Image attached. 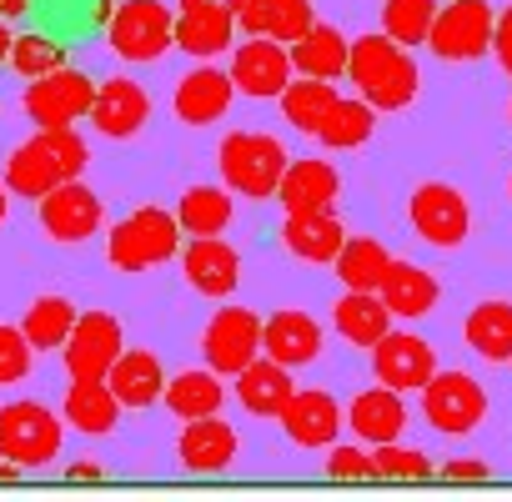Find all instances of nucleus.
<instances>
[{
	"label": "nucleus",
	"instance_id": "nucleus-1",
	"mask_svg": "<svg viewBox=\"0 0 512 502\" xmlns=\"http://www.w3.org/2000/svg\"><path fill=\"white\" fill-rule=\"evenodd\" d=\"M91 166V146L71 131V126H41L31 141H21L6 161V191L41 201L46 191H56L61 181H76Z\"/></svg>",
	"mask_w": 512,
	"mask_h": 502
},
{
	"label": "nucleus",
	"instance_id": "nucleus-2",
	"mask_svg": "<svg viewBox=\"0 0 512 502\" xmlns=\"http://www.w3.org/2000/svg\"><path fill=\"white\" fill-rule=\"evenodd\" d=\"M347 81L357 86V96H362L367 106H377V111H402V106L417 101L422 71H417V61L407 56V46H397L387 31H377V36L352 41Z\"/></svg>",
	"mask_w": 512,
	"mask_h": 502
},
{
	"label": "nucleus",
	"instance_id": "nucleus-3",
	"mask_svg": "<svg viewBox=\"0 0 512 502\" xmlns=\"http://www.w3.org/2000/svg\"><path fill=\"white\" fill-rule=\"evenodd\" d=\"M181 221L166 206H136L131 216H121L106 236V262L116 272H151L161 262H171L181 251Z\"/></svg>",
	"mask_w": 512,
	"mask_h": 502
},
{
	"label": "nucleus",
	"instance_id": "nucleus-4",
	"mask_svg": "<svg viewBox=\"0 0 512 502\" xmlns=\"http://www.w3.org/2000/svg\"><path fill=\"white\" fill-rule=\"evenodd\" d=\"M216 166H221V181L226 191L236 196H251V201H267L277 196L282 186V171H287V146L267 131H231L216 151Z\"/></svg>",
	"mask_w": 512,
	"mask_h": 502
},
{
	"label": "nucleus",
	"instance_id": "nucleus-5",
	"mask_svg": "<svg viewBox=\"0 0 512 502\" xmlns=\"http://www.w3.org/2000/svg\"><path fill=\"white\" fill-rule=\"evenodd\" d=\"M106 46L121 61H161L176 46V16L161 0H126L121 11L106 16Z\"/></svg>",
	"mask_w": 512,
	"mask_h": 502
},
{
	"label": "nucleus",
	"instance_id": "nucleus-6",
	"mask_svg": "<svg viewBox=\"0 0 512 502\" xmlns=\"http://www.w3.org/2000/svg\"><path fill=\"white\" fill-rule=\"evenodd\" d=\"M61 452V417L41 402L0 407V457L16 467H46Z\"/></svg>",
	"mask_w": 512,
	"mask_h": 502
},
{
	"label": "nucleus",
	"instance_id": "nucleus-7",
	"mask_svg": "<svg viewBox=\"0 0 512 502\" xmlns=\"http://www.w3.org/2000/svg\"><path fill=\"white\" fill-rule=\"evenodd\" d=\"M492 26L497 16L487 0H452V6H437L427 46L437 61H477L492 51Z\"/></svg>",
	"mask_w": 512,
	"mask_h": 502
},
{
	"label": "nucleus",
	"instance_id": "nucleus-8",
	"mask_svg": "<svg viewBox=\"0 0 512 502\" xmlns=\"http://www.w3.org/2000/svg\"><path fill=\"white\" fill-rule=\"evenodd\" d=\"M422 417L442 437H467L487 417V392L467 372H432V382L422 387Z\"/></svg>",
	"mask_w": 512,
	"mask_h": 502
},
{
	"label": "nucleus",
	"instance_id": "nucleus-9",
	"mask_svg": "<svg viewBox=\"0 0 512 502\" xmlns=\"http://www.w3.org/2000/svg\"><path fill=\"white\" fill-rule=\"evenodd\" d=\"M407 216H412V231H417L427 246H437V251L462 246L467 231H472V206H467V196H462L457 186H447V181L417 186L412 201H407Z\"/></svg>",
	"mask_w": 512,
	"mask_h": 502
},
{
	"label": "nucleus",
	"instance_id": "nucleus-10",
	"mask_svg": "<svg viewBox=\"0 0 512 502\" xmlns=\"http://www.w3.org/2000/svg\"><path fill=\"white\" fill-rule=\"evenodd\" d=\"M91 101H96V81H86L81 71L71 66H56L46 76H36L21 96L26 116L36 126H76L81 116H91Z\"/></svg>",
	"mask_w": 512,
	"mask_h": 502
},
{
	"label": "nucleus",
	"instance_id": "nucleus-11",
	"mask_svg": "<svg viewBox=\"0 0 512 502\" xmlns=\"http://www.w3.org/2000/svg\"><path fill=\"white\" fill-rule=\"evenodd\" d=\"M121 322L111 312H81L66 347H61V362L71 372V382H106L111 362L121 357Z\"/></svg>",
	"mask_w": 512,
	"mask_h": 502
},
{
	"label": "nucleus",
	"instance_id": "nucleus-12",
	"mask_svg": "<svg viewBox=\"0 0 512 502\" xmlns=\"http://www.w3.org/2000/svg\"><path fill=\"white\" fill-rule=\"evenodd\" d=\"M201 352H206L211 372L236 377L246 362L262 357V317L246 312V307H221L201 332Z\"/></svg>",
	"mask_w": 512,
	"mask_h": 502
},
{
	"label": "nucleus",
	"instance_id": "nucleus-13",
	"mask_svg": "<svg viewBox=\"0 0 512 502\" xmlns=\"http://www.w3.org/2000/svg\"><path fill=\"white\" fill-rule=\"evenodd\" d=\"M101 196L91 191V186H81V176L76 181H61L56 191H46L41 201H36V221H41V231L51 236V241H66V246H81V241H91L96 231H101Z\"/></svg>",
	"mask_w": 512,
	"mask_h": 502
},
{
	"label": "nucleus",
	"instance_id": "nucleus-14",
	"mask_svg": "<svg viewBox=\"0 0 512 502\" xmlns=\"http://www.w3.org/2000/svg\"><path fill=\"white\" fill-rule=\"evenodd\" d=\"M292 81V51H282V41L272 36H246V46H236L231 61V86L251 101H272L282 96Z\"/></svg>",
	"mask_w": 512,
	"mask_h": 502
},
{
	"label": "nucleus",
	"instance_id": "nucleus-15",
	"mask_svg": "<svg viewBox=\"0 0 512 502\" xmlns=\"http://www.w3.org/2000/svg\"><path fill=\"white\" fill-rule=\"evenodd\" d=\"M372 372L392 392H422L432 382V372H437V352L417 332H387L372 347Z\"/></svg>",
	"mask_w": 512,
	"mask_h": 502
},
{
	"label": "nucleus",
	"instance_id": "nucleus-16",
	"mask_svg": "<svg viewBox=\"0 0 512 502\" xmlns=\"http://www.w3.org/2000/svg\"><path fill=\"white\" fill-rule=\"evenodd\" d=\"M181 272H186V287L196 297H231L236 282H241V257L236 246H226L221 236H191V246H181Z\"/></svg>",
	"mask_w": 512,
	"mask_h": 502
},
{
	"label": "nucleus",
	"instance_id": "nucleus-17",
	"mask_svg": "<svg viewBox=\"0 0 512 502\" xmlns=\"http://www.w3.org/2000/svg\"><path fill=\"white\" fill-rule=\"evenodd\" d=\"M236 36V11L216 6V0H181L176 11V46L196 61L206 56H221Z\"/></svg>",
	"mask_w": 512,
	"mask_h": 502
},
{
	"label": "nucleus",
	"instance_id": "nucleus-18",
	"mask_svg": "<svg viewBox=\"0 0 512 502\" xmlns=\"http://www.w3.org/2000/svg\"><path fill=\"white\" fill-rule=\"evenodd\" d=\"M146 116H151V96H146L136 81L116 76V81H101V86H96L91 126H96L101 136H111V141H131V136L146 126Z\"/></svg>",
	"mask_w": 512,
	"mask_h": 502
},
{
	"label": "nucleus",
	"instance_id": "nucleus-19",
	"mask_svg": "<svg viewBox=\"0 0 512 502\" xmlns=\"http://www.w3.org/2000/svg\"><path fill=\"white\" fill-rule=\"evenodd\" d=\"M282 241H287V251H292L297 262L332 267L337 251H342V241H347V226L332 216V206H327V211H292V216L282 221Z\"/></svg>",
	"mask_w": 512,
	"mask_h": 502
},
{
	"label": "nucleus",
	"instance_id": "nucleus-20",
	"mask_svg": "<svg viewBox=\"0 0 512 502\" xmlns=\"http://www.w3.org/2000/svg\"><path fill=\"white\" fill-rule=\"evenodd\" d=\"M282 427L297 447H332L337 432H342V407H337L332 392L307 387V392H292V402L282 412Z\"/></svg>",
	"mask_w": 512,
	"mask_h": 502
},
{
	"label": "nucleus",
	"instance_id": "nucleus-21",
	"mask_svg": "<svg viewBox=\"0 0 512 502\" xmlns=\"http://www.w3.org/2000/svg\"><path fill=\"white\" fill-rule=\"evenodd\" d=\"M337 191H342V176H337V166H332V161H322V156L287 161L282 186H277V196H282V211H287V216H292V211H327V206L337 201Z\"/></svg>",
	"mask_w": 512,
	"mask_h": 502
},
{
	"label": "nucleus",
	"instance_id": "nucleus-22",
	"mask_svg": "<svg viewBox=\"0 0 512 502\" xmlns=\"http://www.w3.org/2000/svg\"><path fill=\"white\" fill-rule=\"evenodd\" d=\"M236 432L211 412V417H191L186 422V432H181V442H176V452H181V467L186 472H201V477H211V472H226L231 462H236Z\"/></svg>",
	"mask_w": 512,
	"mask_h": 502
},
{
	"label": "nucleus",
	"instance_id": "nucleus-23",
	"mask_svg": "<svg viewBox=\"0 0 512 502\" xmlns=\"http://www.w3.org/2000/svg\"><path fill=\"white\" fill-rule=\"evenodd\" d=\"M297 382H292V367L272 362V357H256L236 372V397L251 417H282L287 402H292Z\"/></svg>",
	"mask_w": 512,
	"mask_h": 502
},
{
	"label": "nucleus",
	"instance_id": "nucleus-24",
	"mask_svg": "<svg viewBox=\"0 0 512 502\" xmlns=\"http://www.w3.org/2000/svg\"><path fill=\"white\" fill-rule=\"evenodd\" d=\"M231 96H236L231 71L201 66V71H191V76L176 81V116L186 126H211V121H221L231 111Z\"/></svg>",
	"mask_w": 512,
	"mask_h": 502
},
{
	"label": "nucleus",
	"instance_id": "nucleus-25",
	"mask_svg": "<svg viewBox=\"0 0 512 502\" xmlns=\"http://www.w3.org/2000/svg\"><path fill=\"white\" fill-rule=\"evenodd\" d=\"M236 21H241L246 36H272L282 46H292L297 36H307L317 26L312 0H246L236 11Z\"/></svg>",
	"mask_w": 512,
	"mask_h": 502
},
{
	"label": "nucleus",
	"instance_id": "nucleus-26",
	"mask_svg": "<svg viewBox=\"0 0 512 502\" xmlns=\"http://www.w3.org/2000/svg\"><path fill=\"white\" fill-rule=\"evenodd\" d=\"M262 352L282 367H307L322 352V327L307 312H277L262 322Z\"/></svg>",
	"mask_w": 512,
	"mask_h": 502
},
{
	"label": "nucleus",
	"instance_id": "nucleus-27",
	"mask_svg": "<svg viewBox=\"0 0 512 502\" xmlns=\"http://www.w3.org/2000/svg\"><path fill=\"white\" fill-rule=\"evenodd\" d=\"M106 387L116 392V402L121 407H151V402H161V392H166V367H161V357L156 352H121L116 362H111V372H106Z\"/></svg>",
	"mask_w": 512,
	"mask_h": 502
},
{
	"label": "nucleus",
	"instance_id": "nucleus-28",
	"mask_svg": "<svg viewBox=\"0 0 512 502\" xmlns=\"http://www.w3.org/2000/svg\"><path fill=\"white\" fill-rule=\"evenodd\" d=\"M347 422H352V432L362 437V442H397L402 432H407V407H402V392H392V387H367V392H357L352 397V407H347Z\"/></svg>",
	"mask_w": 512,
	"mask_h": 502
},
{
	"label": "nucleus",
	"instance_id": "nucleus-29",
	"mask_svg": "<svg viewBox=\"0 0 512 502\" xmlns=\"http://www.w3.org/2000/svg\"><path fill=\"white\" fill-rule=\"evenodd\" d=\"M437 277L432 272H422V267H412V262H397L392 257V267H387V277H382V287H377V297L387 302V312L392 317H402V322H417V317H427L432 307H437Z\"/></svg>",
	"mask_w": 512,
	"mask_h": 502
},
{
	"label": "nucleus",
	"instance_id": "nucleus-30",
	"mask_svg": "<svg viewBox=\"0 0 512 502\" xmlns=\"http://www.w3.org/2000/svg\"><path fill=\"white\" fill-rule=\"evenodd\" d=\"M332 327H337L342 342L372 352V347L392 332V312H387V302H382L377 292H347V297L332 307Z\"/></svg>",
	"mask_w": 512,
	"mask_h": 502
},
{
	"label": "nucleus",
	"instance_id": "nucleus-31",
	"mask_svg": "<svg viewBox=\"0 0 512 502\" xmlns=\"http://www.w3.org/2000/svg\"><path fill=\"white\" fill-rule=\"evenodd\" d=\"M347 56H352V41L337 26H312L307 36L292 41V71H302V76L337 81V76H347Z\"/></svg>",
	"mask_w": 512,
	"mask_h": 502
},
{
	"label": "nucleus",
	"instance_id": "nucleus-32",
	"mask_svg": "<svg viewBox=\"0 0 512 502\" xmlns=\"http://www.w3.org/2000/svg\"><path fill=\"white\" fill-rule=\"evenodd\" d=\"M462 337L482 362H512V302H477L462 322Z\"/></svg>",
	"mask_w": 512,
	"mask_h": 502
},
{
	"label": "nucleus",
	"instance_id": "nucleus-33",
	"mask_svg": "<svg viewBox=\"0 0 512 502\" xmlns=\"http://www.w3.org/2000/svg\"><path fill=\"white\" fill-rule=\"evenodd\" d=\"M332 267H337V277H342L347 292H377L382 277H387V267H392V251L377 236H347Z\"/></svg>",
	"mask_w": 512,
	"mask_h": 502
},
{
	"label": "nucleus",
	"instance_id": "nucleus-34",
	"mask_svg": "<svg viewBox=\"0 0 512 502\" xmlns=\"http://www.w3.org/2000/svg\"><path fill=\"white\" fill-rule=\"evenodd\" d=\"M372 131H377V106H367L362 96H337L317 126V141L332 151H352V146H367Z\"/></svg>",
	"mask_w": 512,
	"mask_h": 502
},
{
	"label": "nucleus",
	"instance_id": "nucleus-35",
	"mask_svg": "<svg viewBox=\"0 0 512 502\" xmlns=\"http://www.w3.org/2000/svg\"><path fill=\"white\" fill-rule=\"evenodd\" d=\"M116 417H121V402H116V392L106 382H71V392H66V422L76 432L101 437V432L116 427Z\"/></svg>",
	"mask_w": 512,
	"mask_h": 502
},
{
	"label": "nucleus",
	"instance_id": "nucleus-36",
	"mask_svg": "<svg viewBox=\"0 0 512 502\" xmlns=\"http://www.w3.org/2000/svg\"><path fill=\"white\" fill-rule=\"evenodd\" d=\"M166 407L181 417V422H191V417H211V412H221V402H226V392H221V372H181V377H171L166 382Z\"/></svg>",
	"mask_w": 512,
	"mask_h": 502
},
{
	"label": "nucleus",
	"instance_id": "nucleus-37",
	"mask_svg": "<svg viewBox=\"0 0 512 502\" xmlns=\"http://www.w3.org/2000/svg\"><path fill=\"white\" fill-rule=\"evenodd\" d=\"M176 221L186 236H221L231 226V191L221 186H191L176 206Z\"/></svg>",
	"mask_w": 512,
	"mask_h": 502
},
{
	"label": "nucleus",
	"instance_id": "nucleus-38",
	"mask_svg": "<svg viewBox=\"0 0 512 502\" xmlns=\"http://www.w3.org/2000/svg\"><path fill=\"white\" fill-rule=\"evenodd\" d=\"M76 317L81 312L66 297H36L31 312H26V322H21V332H26V342L36 352H61L66 337H71V327H76Z\"/></svg>",
	"mask_w": 512,
	"mask_h": 502
},
{
	"label": "nucleus",
	"instance_id": "nucleus-39",
	"mask_svg": "<svg viewBox=\"0 0 512 502\" xmlns=\"http://www.w3.org/2000/svg\"><path fill=\"white\" fill-rule=\"evenodd\" d=\"M332 101H337V86H332V81L302 76V81H287V91H282V116H287L297 131L317 136V126H322V116L332 111Z\"/></svg>",
	"mask_w": 512,
	"mask_h": 502
},
{
	"label": "nucleus",
	"instance_id": "nucleus-40",
	"mask_svg": "<svg viewBox=\"0 0 512 502\" xmlns=\"http://www.w3.org/2000/svg\"><path fill=\"white\" fill-rule=\"evenodd\" d=\"M432 16H437V0H387L382 6V31L397 46H427Z\"/></svg>",
	"mask_w": 512,
	"mask_h": 502
},
{
	"label": "nucleus",
	"instance_id": "nucleus-41",
	"mask_svg": "<svg viewBox=\"0 0 512 502\" xmlns=\"http://www.w3.org/2000/svg\"><path fill=\"white\" fill-rule=\"evenodd\" d=\"M6 61H11L26 81H36V76L66 66V46L51 41V36H41V31H26V36H11V56H6Z\"/></svg>",
	"mask_w": 512,
	"mask_h": 502
},
{
	"label": "nucleus",
	"instance_id": "nucleus-42",
	"mask_svg": "<svg viewBox=\"0 0 512 502\" xmlns=\"http://www.w3.org/2000/svg\"><path fill=\"white\" fill-rule=\"evenodd\" d=\"M372 472H377V477H392V482H422V477H432V462H427L417 447L377 442V452H372Z\"/></svg>",
	"mask_w": 512,
	"mask_h": 502
},
{
	"label": "nucleus",
	"instance_id": "nucleus-43",
	"mask_svg": "<svg viewBox=\"0 0 512 502\" xmlns=\"http://www.w3.org/2000/svg\"><path fill=\"white\" fill-rule=\"evenodd\" d=\"M31 342H26V332L21 327H0V387H11V382H21L26 372H31Z\"/></svg>",
	"mask_w": 512,
	"mask_h": 502
},
{
	"label": "nucleus",
	"instance_id": "nucleus-44",
	"mask_svg": "<svg viewBox=\"0 0 512 502\" xmlns=\"http://www.w3.org/2000/svg\"><path fill=\"white\" fill-rule=\"evenodd\" d=\"M327 477H332V482H362V477H377V472H372V452H362V447H332V457H327Z\"/></svg>",
	"mask_w": 512,
	"mask_h": 502
},
{
	"label": "nucleus",
	"instance_id": "nucleus-45",
	"mask_svg": "<svg viewBox=\"0 0 512 502\" xmlns=\"http://www.w3.org/2000/svg\"><path fill=\"white\" fill-rule=\"evenodd\" d=\"M492 56H497V66L512 76V6L497 16V26H492Z\"/></svg>",
	"mask_w": 512,
	"mask_h": 502
},
{
	"label": "nucleus",
	"instance_id": "nucleus-46",
	"mask_svg": "<svg viewBox=\"0 0 512 502\" xmlns=\"http://www.w3.org/2000/svg\"><path fill=\"white\" fill-rule=\"evenodd\" d=\"M442 477H452V482H462V477L467 482H482V477H492V467L487 462H472V457H457V462L442 467Z\"/></svg>",
	"mask_w": 512,
	"mask_h": 502
},
{
	"label": "nucleus",
	"instance_id": "nucleus-47",
	"mask_svg": "<svg viewBox=\"0 0 512 502\" xmlns=\"http://www.w3.org/2000/svg\"><path fill=\"white\" fill-rule=\"evenodd\" d=\"M26 11H31V0H0V21H16Z\"/></svg>",
	"mask_w": 512,
	"mask_h": 502
},
{
	"label": "nucleus",
	"instance_id": "nucleus-48",
	"mask_svg": "<svg viewBox=\"0 0 512 502\" xmlns=\"http://www.w3.org/2000/svg\"><path fill=\"white\" fill-rule=\"evenodd\" d=\"M71 477H101V467H91V462H76V467H71Z\"/></svg>",
	"mask_w": 512,
	"mask_h": 502
},
{
	"label": "nucleus",
	"instance_id": "nucleus-49",
	"mask_svg": "<svg viewBox=\"0 0 512 502\" xmlns=\"http://www.w3.org/2000/svg\"><path fill=\"white\" fill-rule=\"evenodd\" d=\"M6 216H11V191L0 186V226H6Z\"/></svg>",
	"mask_w": 512,
	"mask_h": 502
},
{
	"label": "nucleus",
	"instance_id": "nucleus-50",
	"mask_svg": "<svg viewBox=\"0 0 512 502\" xmlns=\"http://www.w3.org/2000/svg\"><path fill=\"white\" fill-rule=\"evenodd\" d=\"M11 56V31H6V21H0V61Z\"/></svg>",
	"mask_w": 512,
	"mask_h": 502
},
{
	"label": "nucleus",
	"instance_id": "nucleus-51",
	"mask_svg": "<svg viewBox=\"0 0 512 502\" xmlns=\"http://www.w3.org/2000/svg\"><path fill=\"white\" fill-rule=\"evenodd\" d=\"M216 6H226V11H241V6H246V0H216Z\"/></svg>",
	"mask_w": 512,
	"mask_h": 502
}]
</instances>
